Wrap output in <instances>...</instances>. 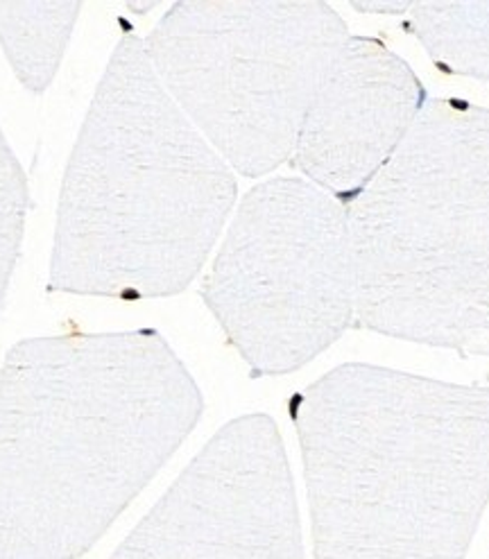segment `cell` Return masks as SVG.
<instances>
[{
	"instance_id": "4",
	"label": "cell",
	"mask_w": 489,
	"mask_h": 559,
	"mask_svg": "<svg viewBox=\"0 0 489 559\" xmlns=\"http://www.w3.org/2000/svg\"><path fill=\"white\" fill-rule=\"evenodd\" d=\"M356 326L489 358V109L428 98L347 204Z\"/></svg>"
},
{
	"instance_id": "6",
	"label": "cell",
	"mask_w": 489,
	"mask_h": 559,
	"mask_svg": "<svg viewBox=\"0 0 489 559\" xmlns=\"http://www.w3.org/2000/svg\"><path fill=\"white\" fill-rule=\"evenodd\" d=\"M200 295L252 379L295 374L356 326L347 206L303 177L259 181Z\"/></svg>"
},
{
	"instance_id": "3",
	"label": "cell",
	"mask_w": 489,
	"mask_h": 559,
	"mask_svg": "<svg viewBox=\"0 0 489 559\" xmlns=\"http://www.w3.org/2000/svg\"><path fill=\"white\" fill-rule=\"evenodd\" d=\"M238 200L236 173L122 35L61 181L48 293L116 301L187 290Z\"/></svg>"
},
{
	"instance_id": "12",
	"label": "cell",
	"mask_w": 489,
	"mask_h": 559,
	"mask_svg": "<svg viewBox=\"0 0 489 559\" xmlns=\"http://www.w3.org/2000/svg\"><path fill=\"white\" fill-rule=\"evenodd\" d=\"M354 10L362 14H379V16H406L413 8L410 0H365V3H351Z\"/></svg>"
},
{
	"instance_id": "1",
	"label": "cell",
	"mask_w": 489,
	"mask_h": 559,
	"mask_svg": "<svg viewBox=\"0 0 489 559\" xmlns=\"http://www.w3.org/2000/svg\"><path fill=\"white\" fill-rule=\"evenodd\" d=\"M202 413L157 329L21 340L0 367V559H82Z\"/></svg>"
},
{
	"instance_id": "10",
	"label": "cell",
	"mask_w": 489,
	"mask_h": 559,
	"mask_svg": "<svg viewBox=\"0 0 489 559\" xmlns=\"http://www.w3.org/2000/svg\"><path fill=\"white\" fill-rule=\"evenodd\" d=\"M404 29L438 71L489 82V0H421Z\"/></svg>"
},
{
	"instance_id": "11",
	"label": "cell",
	"mask_w": 489,
	"mask_h": 559,
	"mask_svg": "<svg viewBox=\"0 0 489 559\" xmlns=\"http://www.w3.org/2000/svg\"><path fill=\"white\" fill-rule=\"evenodd\" d=\"M27 175L0 130V310L5 308L12 278L21 259L29 213Z\"/></svg>"
},
{
	"instance_id": "2",
	"label": "cell",
	"mask_w": 489,
	"mask_h": 559,
	"mask_svg": "<svg viewBox=\"0 0 489 559\" xmlns=\"http://www.w3.org/2000/svg\"><path fill=\"white\" fill-rule=\"evenodd\" d=\"M315 559H465L489 506V388L347 362L290 399Z\"/></svg>"
},
{
	"instance_id": "8",
	"label": "cell",
	"mask_w": 489,
	"mask_h": 559,
	"mask_svg": "<svg viewBox=\"0 0 489 559\" xmlns=\"http://www.w3.org/2000/svg\"><path fill=\"white\" fill-rule=\"evenodd\" d=\"M428 98L406 59L381 39L349 35L303 118L290 166L347 206L399 150Z\"/></svg>"
},
{
	"instance_id": "7",
	"label": "cell",
	"mask_w": 489,
	"mask_h": 559,
	"mask_svg": "<svg viewBox=\"0 0 489 559\" xmlns=\"http://www.w3.org/2000/svg\"><path fill=\"white\" fill-rule=\"evenodd\" d=\"M109 559H306L277 421L225 424Z\"/></svg>"
},
{
	"instance_id": "9",
	"label": "cell",
	"mask_w": 489,
	"mask_h": 559,
	"mask_svg": "<svg viewBox=\"0 0 489 559\" xmlns=\"http://www.w3.org/2000/svg\"><path fill=\"white\" fill-rule=\"evenodd\" d=\"M82 3H0V46L25 91L46 93L67 55Z\"/></svg>"
},
{
	"instance_id": "5",
	"label": "cell",
	"mask_w": 489,
	"mask_h": 559,
	"mask_svg": "<svg viewBox=\"0 0 489 559\" xmlns=\"http://www.w3.org/2000/svg\"><path fill=\"white\" fill-rule=\"evenodd\" d=\"M347 39L345 19L322 0H183L143 46L168 96L227 166L261 179L290 164Z\"/></svg>"
}]
</instances>
